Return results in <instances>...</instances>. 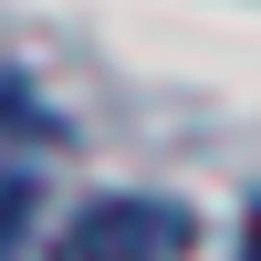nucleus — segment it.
Returning a JSON list of instances; mask_svg holds the SVG:
<instances>
[{
    "instance_id": "f03ea898",
    "label": "nucleus",
    "mask_w": 261,
    "mask_h": 261,
    "mask_svg": "<svg viewBox=\"0 0 261 261\" xmlns=\"http://www.w3.org/2000/svg\"><path fill=\"white\" fill-rule=\"evenodd\" d=\"M32 209H42V188L21 178V167H0V261H11L21 241H32Z\"/></svg>"
},
{
    "instance_id": "f257e3e1",
    "label": "nucleus",
    "mask_w": 261,
    "mask_h": 261,
    "mask_svg": "<svg viewBox=\"0 0 261 261\" xmlns=\"http://www.w3.org/2000/svg\"><path fill=\"white\" fill-rule=\"evenodd\" d=\"M53 261H188V209H167V199H94L53 241Z\"/></svg>"
},
{
    "instance_id": "7ed1b4c3",
    "label": "nucleus",
    "mask_w": 261,
    "mask_h": 261,
    "mask_svg": "<svg viewBox=\"0 0 261 261\" xmlns=\"http://www.w3.org/2000/svg\"><path fill=\"white\" fill-rule=\"evenodd\" d=\"M0 136H53V115H42V94H21L11 73H0Z\"/></svg>"
},
{
    "instance_id": "20e7f679",
    "label": "nucleus",
    "mask_w": 261,
    "mask_h": 261,
    "mask_svg": "<svg viewBox=\"0 0 261 261\" xmlns=\"http://www.w3.org/2000/svg\"><path fill=\"white\" fill-rule=\"evenodd\" d=\"M241 261H261V209H251V251H241Z\"/></svg>"
}]
</instances>
